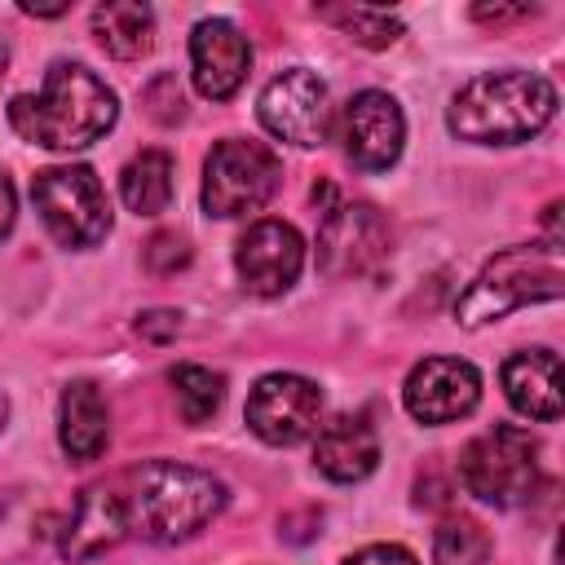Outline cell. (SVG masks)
<instances>
[{
  "mask_svg": "<svg viewBox=\"0 0 565 565\" xmlns=\"http://www.w3.org/2000/svg\"><path fill=\"white\" fill-rule=\"evenodd\" d=\"M115 119H119L115 88L79 62H53L35 97L22 93L9 102L13 132L44 150H84L97 137H106Z\"/></svg>",
  "mask_w": 565,
  "mask_h": 565,
  "instance_id": "1",
  "label": "cell"
},
{
  "mask_svg": "<svg viewBox=\"0 0 565 565\" xmlns=\"http://www.w3.org/2000/svg\"><path fill=\"white\" fill-rule=\"evenodd\" d=\"M115 490L128 534H141L150 543H181L225 508V486L212 472L172 459L137 463Z\"/></svg>",
  "mask_w": 565,
  "mask_h": 565,
  "instance_id": "2",
  "label": "cell"
},
{
  "mask_svg": "<svg viewBox=\"0 0 565 565\" xmlns=\"http://www.w3.org/2000/svg\"><path fill=\"white\" fill-rule=\"evenodd\" d=\"M556 115L552 79L534 71H486L472 75L446 110V124L459 141L477 146H516L539 137Z\"/></svg>",
  "mask_w": 565,
  "mask_h": 565,
  "instance_id": "3",
  "label": "cell"
},
{
  "mask_svg": "<svg viewBox=\"0 0 565 565\" xmlns=\"http://www.w3.org/2000/svg\"><path fill=\"white\" fill-rule=\"evenodd\" d=\"M565 296V269H561V243H516L494 252L481 274L468 282V291L455 300V322L477 331L486 322H499L512 309L561 300Z\"/></svg>",
  "mask_w": 565,
  "mask_h": 565,
  "instance_id": "4",
  "label": "cell"
},
{
  "mask_svg": "<svg viewBox=\"0 0 565 565\" xmlns=\"http://www.w3.org/2000/svg\"><path fill=\"white\" fill-rule=\"evenodd\" d=\"M459 481L481 503L521 508L539 490V441L530 437V428L494 424L463 446Z\"/></svg>",
  "mask_w": 565,
  "mask_h": 565,
  "instance_id": "5",
  "label": "cell"
},
{
  "mask_svg": "<svg viewBox=\"0 0 565 565\" xmlns=\"http://www.w3.org/2000/svg\"><path fill=\"white\" fill-rule=\"evenodd\" d=\"M35 212L53 243L62 247H97L110 234V199L88 163H66V168H44L31 181Z\"/></svg>",
  "mask_w": 565,
  "mask_h": 565,
  "instance_id": "6",
  "label": "cell"
},
{
  "mask_svg": "<svg viewBox=\"0 0 565 565\" xmlns=\"http://www.w3.org/2000/svg\"><path fill=\"white\" fill-rule=\"evenodd\" d=\"M282 185V163L265 141L230 137L216 141L203 163V212L207 216H247L260 212Z\"/></svg>",
  "mask_w": 565,
  "mask_h": 565,
  "instance_id": "7",
  "label": "cell"
},
{
  "mask_svg": "<svg viewBox=\"0 0 565 565\" xmlns=\"http://www.w3.org/2000/svg\"><path fill=\"white\" fill-rule=\"evenodd\" d=\"M393 252V230L371 203H340L318 225V269L327 278L375 274Z\"/></svg>",
  "mask_w": 565,
  "mask_h": 565,
  "instance_id": "8",
  "label": "cell"
},
{
  "mask_svg": "<svg viewBox=\"0 0 565 565\" xmlns=\"http://www.w3.org/2000/svg\"><path fill=\"white\" fill-rule=\"evenodd\" d=\"M256 115L265 132H274L278 141L313 150L327 141V128H331V93L309 66H291L265 84Z\"/></svg>",
  "mask_w": 565,
  "mask_h": 565,
  "instance_id": "9",
  "label": "cell"
},
{
  "mask_svg": "<svg viewBox=\"0 0 565 565\" xmlns=\"http://www.w3.org/2000/svg\"><path fill=\"white\" fill-rule=\"evenodd\" d=\"M247 428L269 446H296L313 437L322 415V388L296 371H269L247 393Z\"/></svg>",
  "mask_w": 565,
  "mask_h": 565,
  "instance_id": "10",
  "label": "cell"
},
{
  "mask_svg": "<svg viewBox=\"0 0 565 565\" xmlns=\"http://www.w3.org/2000/svg\"><path fill=\"white\" fill-rule=\"evenodd\" d=\"M340 141L353 168L362 172L393 168L406 141V119H402L397 97L384 88H362L340 115Z\"/></svg>",
  "mask_w": 565,
  "mask_h": 565,
  "instance_id": "11",
  "label": "cell"
},
{
  "mask_svg": "<svg viewBox=\"0 0 565 565\" xmlns=\"http://www.w3.org/2000/svg\"><path fill=\"white\" fill-rule=\"evenodd\" d=\"M402 402L419 424H455L477 411L481 402V375L463 358H424L406 384Z\"/></svg>",
  "mask_w": 565,
  "mask_h": 565,
  "instance_id": "12",
  "label": "cell"
},
{
  "mask_svg": "<svg viewBox=\"0 0 565 565\" xmlns=\"http://www.w3.org/2000/svg\"><path fill=\"white\" fill-rule=\"evenodd\" d=\"M234 269L252 296H282L305 269V238L287 221H256L234 247Z\"/></svg>",
  "mask_w": 565,
  "mask_h": 565,
  "instance_id": "13",
  "label": "cell"
},
{
  "mask_svg": "<svg viewBox=\"0 0 565 565\" xmlns=\"http://www.w3.org/2000/svg\"><path fill=\"white\" fill-rule=\"evenodd\" d=\"M190 75H194V88L207 97V102H230L247 71H252V44L247 35L225 22V18H203L194 22L190 31Z\"/></svg>",
  "mask_w": 565,
  "mask_h": 565,
  "instance_id": "14",
  "label": "cell"
},
{
  "mask_svg": "<svg viewBox=\"0 0 565 565\" xmlns=\"http://www.w3.org/2000/svg\"><path fill=\"white\" fill-rule=\"evenodd\" d=\"M313 463L327 481H340V486H353L362 477L375 472L380 463V433L366 415H335L331 424L318 428V441H313Z\"/></svg>",
  "mask_w": 565,
  "mask_h": 565,
  "instance_id": "15",
  "label": "cell"
},
{
  "mask_svg": "<svg viewBox=\"0 0 565 565\" xmlns=\"http://www.w3.org/2000/svg\"><path fill=\"white\" fill-rule=\"evenodd\" d=\"M128 539V521H124V503L115 486H88L66 521L62 534V556L66 561H93L102 552H110L115 543Z\"/></svg>",
  "mask_w": 565,
  "mask_h": 565,
  "instance_id": "16",
  "label": "cell"
},
{
  "mask_svg": "<svg viewBox=\"0 0 565 565\" xmlns=\"http://www.w3.org/2000/svg\"><path fill=\"white\" fill-rule=\"evenodd\" d=\"M503 393L516 415L525 419H556L561 415V358L552 349H521L499 371Z\"/></svg>",
  "mask_w": 565,
  "mask_h": 565,
  "instance_id": "17",
  "label": "cell"
},
{
  "mask_svg": "<svg viewBox=\"0 0 565 565\" xmlns=\"http://www.w3.org/2000/svg\"><path fill=\"white\" fill-rule=\"evenodd\" d=\"M57 441L71 459H97L110 441V406L93 380H71L57 402Z\"/></svg>",
  "mask_w": 565,
  "mask_h": 565,
  "instance_id": "18",
  "label": "cell"
},
{
  "mask_svg": "<svg viewBox=\"0 0 565 565\" xmlns=\"http://www.w3.org/2000/svg\"><path fill=\"white\" fill-rule=\"evenodd\" d=\"M93 35L110 57L137 62L154 44V13L141 0H106L93 9Z\"/></svg>",
  "mask_w": 565,
  "mask_h": 565,
  "instance_id": "19",
  "label": "cell"
},
{
  "mask_svg": "<svg viewBox=\"0 0 565 565\" xmlns=\"http://www.w3.org/2000/svg\"><path fill=\"white\" fill-rule=\"evenodd\" d=\"M119 199L137 216H159L172 203V154L168 150H141L119 172Z\"/></svg>",
  "mask_w": 565,
  "mask_h": 565,
  "instance_id": "20",
  "label": "cell"
},
{
  "mask_svg": "<svg viewBox=\"0 0 565 565\" xmlns=\"http://www.w3.org/2000/svg\"><path fill=\"white\" fill-rule=\"evenodd\" d=\"M172 393H177V411L185 424H207L221 402H225V375L221 371H207V366H194V362H181L172 366Z\"/></svg>",
  "mask_w": 565,
  "mask_h": 565,
  "instance_id": "21",
  "label": "cell"
},
{
  "mask_svg": "<svg viewBox=\"0 0 565 565\" xmlns=\"http://www.w3.org/2000/svg\"><path fill=\"white\" fill-rule=\"evenodd\" d=\"M490 534L472 516H450L441 521L433 539V565H486L490 561Z\"/></svg>",
  "mask_w": 565,
  "mask_h": 565,
  "instance_id": "22",
  "label": "cell"
},
{
  "mask_svg": "<svg viewBox=\"0 0 565 565\" xmlns=\"http://www.w3.org/2000/svg\"><path fill=\"white\" fill-rule=\"evenodd\" d=\"M318 18H327V22H335L349 40H358V44H366V49H388L397 35H402V22L393 18V13H384V9H366V4H344V9H318Z\"/></svg>",
  "mask_w": 565,
  "mask_h": 565,
  "instance_id": "23",
  "label": "cell"
},
{
  "mask_svg": "<svg viewBox=\"0 0 565 565\" xmlns=\"http://www.w3.org/2000/svg\"><path fill=\"white\" fill-rule=\"evenodd\" d=\"M146 265H150L154 274H172V269L190 265L185 238H177V234H154V238L146 243Z\"/></svg>",
  "mask_w": 565,
  "mask_h": 565,
  "instance_id": "24",
  "label": "cell"
},
{
  "mask_svg": "<svg viewBox=\"0 0 565 565\" xmlns=\"http://www.w3.org/2000/svg\"><path fill=\"white\" fill-rule=\"evenodd\" d=\"M340 565H419V556L411 547H402V543H371V547L344 556Z\"/></svg>",
  "mask_w": 565,
  "mask_h": 565,
  "instance_id": "25",
  "label": "cell"
},
{
  "mask_svg": "<svg viewBox=\"0 0 565 565\" xmlns=\"http://www.w3.org/2000/svg\"><path fill=\"white\" fill-rule=\"evenodd\" d=\"M177 327H181L177 309H150L137 318V335H146V340H168V335H177Z\"/></svg>",
  "mask_w": 565,
  "mask_h": 565,
  "instance_id": "26",
  "label": "cell"
},
{
  "mask_svg": "<svg viewBox=\"0 0 565 565\" xmlns=\"http://www.w3.org/2000/svg\"><path fill=\"white\" fill-rule=\"evenodd\" d=\"M13 221H18V194H13V181L0 172V238L13 230Z\"/></svg>",
  "mask_w": 565,
  "mask_h": 565,
  "instance_id": "27",
  "label": "cell"
},
{
  "mask_svg": "<svg viewBox=\"0 0 565 565\" xmlns=\"http://www.w3.org/2000/svg\"><path fill=\"white\" fill-rule=\"evenodd\" d=\"M525 13H534V9H525V4H516V9H503V4L490 9V4H477V9H472L477 22H512V18H525Z\"/></svg>",
  "mask_w": 565,
  "mask_h": 565,
  "instance_id": "28",
  "label": "cell"
},
{
  "mask_svg": "<svg viewBox=\"0 0 565 565\" xmlns=\"http://www.w3.org/2000/svg\"><path fill=\"white\" fill-rule=\"evenodd\" d=\"M4 419H9V402H4V393H0V428H4Z\"/></svg>",
  "mask_w": 565,
  "mask_h": 565,
  "instance_id": "29",
  "label": "cell"
},
{
  "mask_svg": "<svg viewBox=\"0 0 565 565\" xmlns=\"http://www.w3.org/2000/svg\"><path fill=\"white\" fill-rule=\"evenodd\" d=\"M4 62H9V49L0 44V75H4Z\"/></svg>",
  "mask_w": 565,
  "mask_h": 565,
  "instance_id": "30",
  "label": "cell"
}]
</instances>
